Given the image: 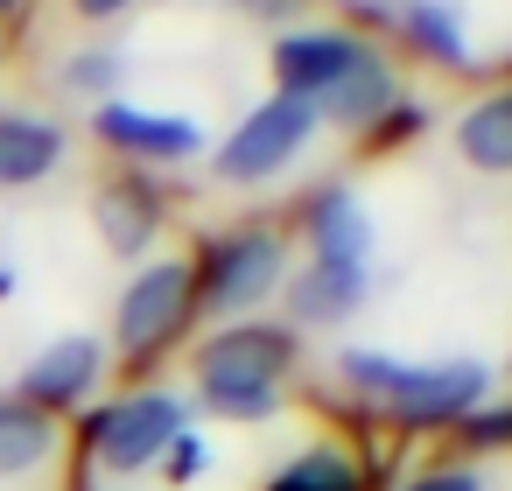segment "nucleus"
Wrapping results in <instances>:
<instances>
[{"label": "nucleus", "instance_id": "f257e3e1", "mask_svg": "<svg viewBox=\"0 0 512 491\" xmlns=\"http://www.w3.org/2000/svg\"><path fill=\"white\" fill-rule=\"evenodd\" d=\"M337 379L372 400L379 414H393L400 428H442V421H470L491 393V365L484 358H393L372 344H344L337 351Z\"/></svg>", "mask_w": 512, "mask_h": 491}, {"label": "nucleus", "instance_id": "f03ea898", "mask_svg": "<svg viewBox=\"0 0 512 491\" xmlns=\"http://www.w3.org/2000/svg\"><path fill=\"white\" fill-rule=\"evenodd\" d=\"M295 358H302V344H295L288 323H225L190 358L197 407H211L218 421H274Z\"/></svg>", "mask_w": 512, "mask_h": 491}, {"label": "nucleus", "instance_id": "7ed1b4c3", "mask_svg": "<svg viewBox=\"0 0 512 491\" xmlns=\"http://www.w3.org/2000/svg\"><path fill=\"white\" fill-rule=\"evenodd\" d=\"M288 281V239L274 225H239V232H218L204 246V267H197V316L211 323H246L260 302H274Z\"/></svg>", "mask_w": 512, "mask_h": 491}, {"label": "nucleus", "instance_id": "20e7f679", "mask_svg": "<svg viewBox=\"0 0 512 491\" xmlns=\"http://www.w3.org/2000/svg\"><path fill=\"white\" fill-rule=\"evenodd\" d=\"M316 106L309 99H288V92H274V99H260L218 148H211V176L218 183H232V190H260V183H274L281 169H295L302 155H309V141H316Z\"/></svg>", "mask_w": 512, "mask_h": 491}, {"label": "nucleus", "instance_id": "39448f33", "mask_svg": "<svg viewBox=\"0 0 512 491\" xmlns=\"http://www.w3.org/2000/svg\"><path fill=\"white\" fill-rule=\"evenodd\" d=\"M183 428H190V400L162 393V386H141V393H120L113 407H99L85 421V442H92V463L106 477H134V470H155L162 449Z\"/></svg>", "mask_w": 512, "mask_h": 491}, {"label": "nucleus", "instance_id": "423d86ee", "mask_svg": "<svg viewBox=\"0 0 512 491\" xmlns=\"http://www.w3.org/2000/svg\"><path fill=\"white\" fill-rule=\"evenodd\" d=\"M190 316H197V267L190 260H148L113 309V337L134 365H155L190 330Z\"/></svg>", "mask_w": 512, "mask_h": 491}, {"label": "nucleus", "instance_id": "0eeeda50", "mask_svg": "<svg viewBox=\"0 0 512 491\" xmlns=\"http://www.w3.org/2000/svg\"><path fill=\"white\" fill-rule=\"evenodd\" d=\"M92 134L127 162H197L204 155V127L190 113H155L134 99H106L92 113Z\"/></svg>", "mask_w": 512, "mask_h": 491}, {"label": "nucleus", "instance_id": "6e6552de", "mask_svg": "<svg viewBox=\"0 0 512 491\" xmlns=\"http://www.w3.org/2000/svg\"><path fill=\"white\" fill-rule=\"evenodd\" d=\"M379 43H365L358 29H288V36H274V78H281V92L288 99H323L351 64H365Z\"/></svg>", "mask_w": 512, "mask_h": 491}, {"label": "nucleus", "instance_id": "1a4fd4ad", "mask_svg": "<svg viewBox=\"0 0 512 491\" xmlns=\"http://www.w3.org/2000/svg\"><path fill=\"white\" fill-rule=\"evenodd\" d=\"M162 218H169V197L148 169H120L92 190V225H99L106 253H120V260H141L162 239Z\"/></svg>", "mask_w": 512, "mask_h": 491}, {"label": "nucleus", "instance_id": "9d476101", "mask_svg": "<svg viewBox=\"0 0 512 491\" xmlns=\"http://www.w3.org/2000/svg\"><path fill=\"white\" fill-rule=\"evenodd\" d=\"M99 379H106V344L99 337H57L50 351H36L29 358V372H22V393L15 400H29L36 414H71V407H85L92 393H99Z\"/></svg>", "mask_w": 512, "mask_h": 491}, {"label": "nucleus", "instance_id": "9b49d317", "mask_svg": "<svg viewBox=\"0 0 512 491\" xmlns=\"http://www.w3.org/2000/svg\"><path fill=\"white\" fill-rule=\"evenodd\" d=\"M302 239H309V260H337V267H372V211L351 183H323L309 204H302Z\"/></svg>", "mask_w": 512, "mask_h": 491}, {"label": "nucleus", "instance_id": "f8f14e48", "mask_svg": "<svg viewBox=\"0 0 512 491\" xmlns=\"http://www.w3.org/2000/svg\"><path fill=\"white\" fill-rule=\"evenodd\" d=\"M281 302H288V330H337V323H351L358 302H365V267L302 260V267L281 281Z\"/></svg>", "mask_w": 512, "mask_h": 491}, {"label": "nucleus", "instance_id": "ddd939ff", "mask_svg": "<svg viewBox=\"0 0 512 491\" xmlns=\"http://www.w3.org/2000/svg\"><path fill=\"white\" fill-rule=\"evenodd\" d=\"M71 134L43 113H0V190H36L64 169Z\"/></svg>", "mask_w": 512, "mask_h": 491}, {"label": "nucleus", "instance_id": "4468645a", "mask_svg": "<svg viewBox=\"0 0 512 491\" xmlns=\"http://www.w3.org/2000/svg\"><path fill=\"white\" fill-rule=\"evenodd\" d=\"M393 106H400V71H393L386 50H372L365 64H351V71L316 99V120H330V127H379Z\"/></svg>", "mask_w": 512, "mask_h": 491}, {"label": "nucleus", "instance_id": "2eb2a0df", "mask_svg": "<svg viewBox=\"0 0 512 491\" xmlns=\"http://www.w3.org/2000/svg\"><path fill=\"white\" fill-rule=\"evenodd\" d=\"M400 43L421 57V64H442V71H470V29H463V8L456 0H407L393 15Z\"/></svg>", "mask_w": 512, "mask_h": 491}, {"label": "nucleus", "instance_id": "dca6fc26", "mask_svg": "<svg viewBox=\"0 0 512 491\" xmlns=\"http://www.w3.org/2000/svg\"><path fill=\"white\" fill-rule=\"evenodd\" d=\"M456 155L477 176H512V85L484 92L463 120H456Z\"/></svg>", "mask_w": 512, "mask_h": 491}, {"label": "nucleus", "instance_id": "f3484780", "mask_svg": "<svg viewBox=\"0 0 512 491\" xmlns=\"http://www.w3.org/2000/svg\"><path fill=\"white\" fill-rule=\"evenodd\" d=\"M50 456H57V421L8 393V400H0V477H29Z\"/></svg>", "mask_w": 512, "mask_h": 491}, {"label": "nucleus", "instance_id": "a211bd4d", "mask_svg": "<svg viewBox=\"0 0 512 491\" xmlns=\"http://www.w3.org/2000/svg\"><path fill=\"white\" fill-rule=\"evenodd\" d=\"M274 491H365V470L344 449H309L274 477Z\"/></svg>", "mask_w": 512, "mask_h": 491}, {"label": "nucleus", "instance_id": "6ab92c4d", "mask_svg": "<svg viewBox=\"0 0 512 491\" xmlns=\"http://www.w3.org/2000/svg\"><path fill=\"white\" fill-rule=\"evenodd\" d=\"M120 78H127V50H113V43H99V50H71L64 57V92H78V99H120Z\"/></svg>", "mask_w": 512, "mask_h": 491}, {"label": "nucleus", "instance_id": "aec40b11", "mask_svg": "<svg viewBox=\"0 0 512 491\" xmlns=\"http://www.w3.org/2000/svg\"><path fill=\"white\" fill-rule=\"evenodd\" d=\"M204 470H211V442H204L197 428H183V435H176V442L162 449V477H169V484L183 491V484H197Z\"/></svg>", "mask_w": 512, "mask_h": 491}, {"label": "nucleus", "instance_id": "412c9836", "mask_svg": "<svg viewBox=\"0 0 512 491\" xmlns=\"http://www.w3.org/2000/svg\"><path fill=\"white\" fill-rule=\"evenodd\" d=\"M421 127H428V106H421V99H400V106L372 127V141H379V148H393V141H414Z\"/></svg>", "mask_w": 512, "mask_h": 491}, {"label": "nucleus", "instance_id": "4be33fe9", "mask_svg": "<svg viewBox=\"0 0 512 491\" xmlns=\"http://www.w3.org/2000/svg\"><path fill=\"white\" fill-rule=\"evenodd\" d=\"M400 491H484V470H428V477H414Z\"/></svg>", "mask_w": 512, "mask_h": 491}, {"label": "nucleus", "instance_id": "5701e85b", "mask_svg": "<svg viewBox=\"0 0 512 491\" xmlns=\"http://www.w3.org/2000/svg\"><path fill=\"white\" fill-rule=\"evenodd\" d=\"M127 8H141V0H71V15H78V22H120Z\"/></svg>", "mask_w": 512, "mask_h": 491}, {"label": "nucleus", "instance_id": "b1692460", "mask_svg": "<svg viewBox=\"0 0 512 491\" xmlns=\"http://www.w3.org/2000/svg\"><path fill=\"white\" fill-rule=\"evenodd\" d=\"M239 15H260V22H288V15H302V0H239Z\"/></svg>", "mask_w": 512, "mask_h": 491}, {"label": "nucleus", "instance_id": "393cba45", "mask_svg": "<svg viewBox=\"0 0 512 491\" xmlns=\"http://www.w3.org/2000/svg\"><path fill=\"white\" fill-rule=\"evenodd\" d=\"M0 295H15V267L8 260H0Z\"/></svg>", "mask_w": 512, "mask_h": 491}, {"label": "nucleus", "instance_id": "a878e982", "mask_svg": "<svg viewBox=\"0 0 512 491\" xmlns=\"http://www.w3.org/2000/svg\"><path fill=\"white\" fill-rule=\"evenodd\" d=\"M8 8H15V0H0V15H8Z\"/></svg>", "mask_w": 512, "mask_h": 491}]
</instances>
